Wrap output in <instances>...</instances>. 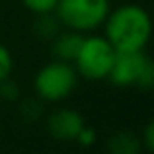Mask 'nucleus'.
I'll list each match as a JSON object with an SVG mask.
<instances>
[{
    "label": "nucleus",
    "instance_id": "f257e3e1",
    "mask_svg": "<svg viewBox=\"0 0 154 154\" xmlns=\"http://www.w3.org/2000/svg\"><path fill=\"white\" fill-rule=\"evenodd\" d=\"M102 27L103 37L117 53L144 51L152 31L150 16L139 4H123L115 10H109Z\"/></svg>",
    "mask_w": 154,
    "mask_h": 154
},
{
    "label": "nucleus",
    "instance_id": "20e7f679",
    "mask_svg": "<svg viewBox=\"0 0 154 154\" xmlns=\"http://www.w3.org/2000/svg\"><path fill=\"white\" fill-rule=\"evenodd\" d=\"M115 55L117 51L103 35H84V41L72 64L82 78L105 80L113 66Z\"/></svg>",
    "mask_w": 154,
    "mask_h": 154
},
{
    "label": "nucleus",
    "instance_id": "0eeeda50",
    "mask_svg": "<svg viewBox=\"0 0 154 154\" xmlns=\"http://www.w3.org/2000/svg\"><path fill=\"white\" fill-rule=\"evenodd\" d=\"M84 35L86 33H80V31H59V33L53 37L51 43V53H53V59H59V60H66V63H72L76 59L80 51V45L84 41Z\"/></svg>",
    "mask_w": 154,
    "mask_h": 154
},
{
    "label": "nucleus",
    "instance_id": "1a4fd4ad",
    "mask_svg": "<svg viewBox=\"0 0 154 154\" xmlns=\"http://www.w3.org/2000/svg\"><path fill=\"white\" fill-rule=\"evenodd\" d=\"M35 31L45 39H53L60 31V22L55 16V12L51 14H41L37 16V23H35Z\"/></svg>",
    "mask_w": 154,
    "mask_h": 154
},
{
    "label": "nucleus",
    "instance_id": "6e6552de",
    "mask_svg": "<svg viewBox=\"0 0 154 154\" xmlns=\"http://www.w3.org/2000/svg\"><path fill=\"white\" fill-rule=\"evenodd\" d=\"M143 150V143L140 137H137L135 133L121 131L115 133L109 140V154H139Z\"/></svg>",
    "mask_w": 154,
    "mask_h": 154
},
{
    "label": "nucleus",
    "instance_id": "7ed1b4c3",
    "mask_svg": "<svg viewBox=\"0 0 154 154\" xmlns=\"http://www.w3.org/2000/svg\"><path fill=\"white\" fill-rule=\"evenodd\" d=\"M78 78L72 63L53 59L37 70L33 88L43 102H63L76 90Z\"/></svg>",
    "mask_w": 154,
    "mask_h": 154
},
{
    "label": "nucleus",
    "instance_id": "f8f14e48",
    "mask_svg": "<svg viewBox=\"0 0 154 154\" xmlns=\"http://www.w3.org/2000/svg\"><path fill=\"white\" fill-rule=\"evenodd\" d=\"M74 143L82 144V146H90V144H94L96 143V131L92 127H88V125H84V127L80 129V133H78V137H76Z\"/></svg>",
    "mask_w": 154,
    "mask_h": 154
},
{
    "label": "nucleus",
    "instance_id": "9b49d317",
    "mask_svg": "<svg viewBox=\"0 0 154 154\" xmlns=\"http://www.w3.org/2000/svg\"><path fill=\"white\" fill-rule=\"evenodd\" d=\"M12 70H14V57L4 43H0V82L10 78Z\"/></svg>",
    "mask_w": 154,
    "mask_h": 154
},
{
    "label": "nucleus",
    "instance_id": "f03ea898",
    "mask_svg": "<svg viewBox=\"0 0 154 154\" xmlns=\"http://www.w3.org/2000/svg\"><path fill=\"white\" fill-rule=\"evenodd\" d=\"M109 10V0H59L55 16L66 29L90 33L103 26Z\"/></svg>",
    "mask_w": 154,
    "mask_h": 154
},
{
    "label": "nucleus",
    "instance_id": "39448f33",
    "mask_svg": "<svg viewBox=\"0 0 154 154\" xmlns=\"http://www.w3.org/2000/svg\"><path fill=\"white\" fill-rule=\"evenodd\" d=\"M107 78L121 88L139 86L143 90H148L154 82L152 59L144 51H121L115 55Z\"/></svg>",
    "mask_w": 154,
    "mask_h": 154
},
{
    "label": "nucleus",
    "instance_id": "9d476101",
    "mask_svg": "<svg viewBox=\"0 0 154 154\" xmlns=\"http://www.w3.org/2000/svg\"><path fill=\"white\" fill-rule=\"evenodd\" d=\"M57 2H59V0H22L23 6H26L29 12H33L35 16L51 14V12H55Z\"/></svg>",
    "mask_w": 154,
    "mask_h": 154
},
{
    "label": "nucleus",
    "instance_id": "ddd939ff",
    "mask_svg": "<svg viewBox=\"0 0 154 154\" xmlns=\"http://www.w3.org/2000/svg\"><path fill=\"white\" fill-rule=\"evenodd\" d=\"M140 143H143V148L152 150V125L150 123L146 125V131H144V135L140 137Z\"/></svg>",
    "mask_w": 154,
    "mask_h": 154
},
{
    "label": "nucleus",
    "instance_id": "423d86ee",
    "mask_svg": "<svg viewBox=\"0 0 154 154\" xmlns=\"http://www.w3.org/2000/svg\"><path fill=\"white\" fill-rule=\"evenodd\" d=\"M86 125L82 113H78L76 109H57L49 115L47 119V129H49L51 137L57 140H63V143H72L76 140L80 129Z\"/></svg>",
    "mask_w": 154,
    "mask_h": 154
}]
</instances>
